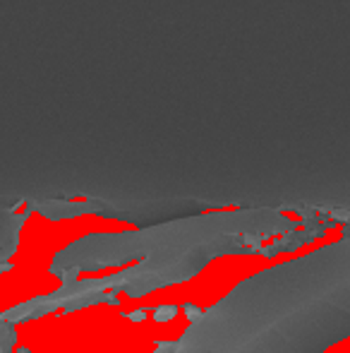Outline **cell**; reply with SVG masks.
<instances>
[{
    "label": "cell",
    "instance_id": "obj_1",
    "mask_svg": "<svg viewBox=\"0 0 350 353\" xmlns=\"http://www.w3.org/2000/svg\"><path fill=\"white\" fill-rule=\"evenodd\" d=\"M350 336V241H336L245 279L201 312L180 349L324 353Z\"/></svg>",
    "mask_w": 350,
    "mask_h": 353
},
{
    "label": "cell",
    "instance_id": "obj_2",
    "mask_svg": "<svg viewBox=\"0 0 350 353\" xmlns=\"http://www.w3.org/2000/svg\"><path fill=\"white\" fill-rule=\"evenodd\" d=\"M175 353H197V351H187V349H177Z\"/></svg>",
    "mask_w": 350,
    "mask_h": 353
}]
</instances>
